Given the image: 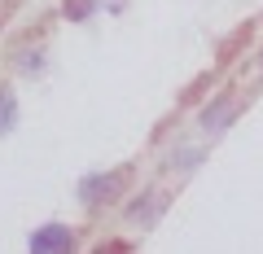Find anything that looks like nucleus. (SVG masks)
Returning a JSON list of instances; mask_svg holds the SVG:
<instances>
[{
    "label": "nucleus",
    "mask_w": 263,
    "mask_h": 254,
    "mask_svg": "<svg viewBox=\"0 0 263 254\" xmlns=\"http://www.w3.org/2000/svg\"><path fill=\"white\" fill-rule=\"evenodd\" d=\"M75 250V232L66 224H44L31 232V254H70Z\"/></svg>",
    "instance_id": "obj_1"
},
{
    "label": "nucleus",
    "mask_w": 263,
    "mask_h": 254,
    "mask_svg": "<svg viewBox=\"0 0 263 254\" xmlns=\"http://www.w3.org/2000/svg\"><path fill=\"white\" fill-rule=\"evenodd\" d=\"M123 175H88L84 184H79V198H84V206H101V202H110V193L119 188Z\"/></svg>",
    "instance_id": "obj_2"
},
{
    "label": "nucleus",
    "mask_w": 263,
    "mask_h": 254,
    "mask_svg": "<svg viewBox=\"0 0 263 254\" xmlns=\"http://www.w3.org/2000/svg\"><path fill=\"white\" fill-rule=\"evenodd\" d=\"M13 123H18V101H13L9 88H0V136L9 132Z\"/></svg>",
    "instance_id": "obj_3"
},
{
    "label": "nucleus",
    "mask_w": 263,
    "mask_h": 254,
    "mask_svg": "<svg viewBox=\"0 0 263 254\" xmlns=\"http://www.w3.org/2000/svg\"><path fill=\"white\" fill-rule=\"evenodd\" d=\"M228 114H233V101H215V110H206V114H202V123H206V132H219Z\"/></svg>",
    "instance_id": "obj_4"
},
{
    "label": "nucleus",
    "mask_w": 263,
    "mask_h": 254,
    "mask_svg": "<svg viewBox=\"0 0 263 254\" xmlns=\"http://www.w3.org/2000/svg\"><path fill=\"white\" fill-rule=\"evenodd\" d=\"M97 0H66V13H70V22H84L88 13H92Z\"/></svg>",
    "instance_id": "obj_5"
},
{
    "label": "nucleus",
    "mask_w": 263,
    "mask_h": 254,
    "mask_svg": "<svg viewBox=\"0 0 263 254\" xmlns=\"http://www.w3.org/2000/svg\"><path fill=\"white\" fill-rule=\"evenodd\" d=\"M22 70H27V75H40V70H44V62H40V53H22V62H18Z\"/></svg>",
    "instance_id": "obj_6"
},
{
    "label": "nucleus",
    "mask_w": 263,
    "mask_h": 254,
    "mask_svg": "<svg viewBox=\"0 0 263 254\" xmlns=\"http://www.w3.org/2000/svg\"><path fill=\"white\" fill-rule=\"evenodd\" d=\"M97 254H127V245H123V241H110V245H101Z\"/></svg>",
    "instance_id": "obj_7"
}]
</instances>
